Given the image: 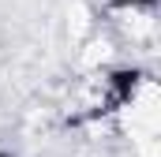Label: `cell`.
I'll return each mask as SVG.
<instances>
[{
  "label": "cell",
  "mask_w": 161,
  "mask_h": 157,
  "mask_svg": "<svg viewBox=\"0 0 161 157\" xmlns=\"http://www.w3.org/2000/svg\"><path fill=\"white\" fill-rule=\"evenodd\" d=\"M113 11H124V15H154L161 0H105Z\"/></svg>",
  "instance_id": "obj_1"
},
{
  "label": "cell",
  "mask_w": 161,
  "mask_h": 157,
  "mask_svg": "<svg viewBox=\"0 0 161 157\" xmlns=\"http://www.w3.org/2000/svg\"><path fill=\"white\" fill-rule=\"evenodd\" d=\"M0 157H15V154H8V150H0Z\"/></svg>",
  "instance_id": "obj_2"
}]
</instances>
